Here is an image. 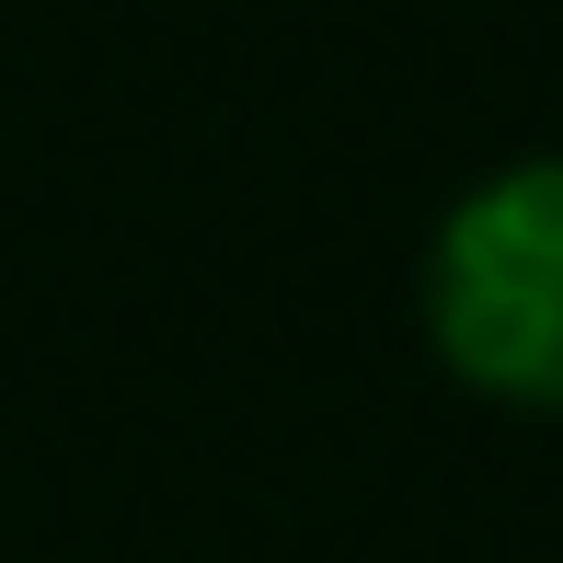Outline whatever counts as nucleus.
I'll return each instance as SVG.
<instances>
[{"mask_svg":"<svg viewBox=\"0 0 563 563\" xmlns=\"http://www.w3.org/2000/svg\"><path fill=\"white\" fill-rule=\"evenodd\" d=\"M415 322L472 402L563 415V150H518L438 208Z\"/></svg>","mask_w":563,"mask_h":563,"instance_id":"1","label":"nucleus"}]
</instances>
